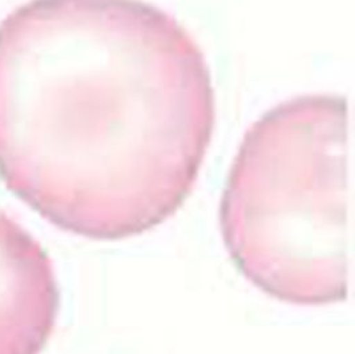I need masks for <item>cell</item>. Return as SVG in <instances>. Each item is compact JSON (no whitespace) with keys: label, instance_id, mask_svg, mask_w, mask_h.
Instances as JSON below:
<instances>
[{"label":"cell","instance_id":"3","mask_svg":"<svg viewBox=\"0 0 355 354\" xmlns=\"http://www.w3.org/2000/svg\"><path fill=\"white\" fill-rule=\"evenodd\" d=\"M58 310L49 258L11 223L0 251V354H37Z\"/></svg>","mask_w":355,"mask_h":354},{"label":"cell","instance_id":"1","mask_svg":"<svg viewBox=\"0 0 355 354\" xmlns=\"http://www.w3.org/2000/svg\"><path fill=\"white\" fill-rule=\"evenodd\" d=\"M202 51L140 0H30L0 23V177L97 240L169 219L214 129Z\"/></svg>","mask_w":355,"mask_h":354},{"label":"cell","instance_id":"2","mask_svg":"<svg viewBox=\"0 0 355 354\" xmlns=\"http://www.w3.org/2000/svg\"><path fill=\"white\" fill-rule=\"evenodd\" d=\"M347 143L342 97H298L254 123L233 162L220 210L226 248L281 301L347 298Z\"/></svg>","mask_w":355,"mask_h":354}]
</instances>
